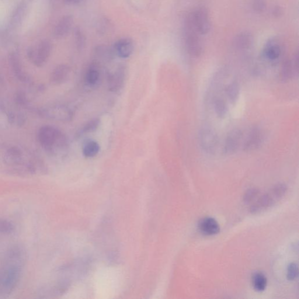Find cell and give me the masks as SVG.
<instances>
[{
  "label": "cell",
  "mask_w": 299,
  "mask_h": 299,
  "mask_svg": "<svg viewBox=\"0 0 299 299\" xmlns=\"http://www.w3.org/2000/svg\"><path fill=\"white\" fill-rule=\"evenodd\" d=\"M244 134L239 130H232L229 132L225 138L222 152L225 154H234L242 144Z\"/></svg>",
  "instance_id": "9c48e42d"
},
{
  "label": "cell",
  "mask_w": 299,
  "mask_h": 299,
  "mask_svg": "<svg viewBox=\"0 0 299 299\" xmlns=\"http://www.w3.org/2000/svg\"><path fill=\"white\" fill-rule=\"evenodd\" d=\"M100 146L95 140L88 139L82 144V151L83 155L86 158L95 157L99 154Z\"/></svg>",
  "instance_id": "44dd1931"
},
{
  "label": "cell",
  "mask_w": 299,
  "mask_h": 299,
  "mask_svg": "<svg viewBox=\"0 0 299 299\" xmlns=\"http://www.w3.org/2000/svg\"><path fill=\"white\" fill-rule=\"evenodd\" d=\"M40 114L46 119L62 122L71 120L73 112L68 107L64 106H52L42 108L40 110Z\"/></svg>",
  "instance_id": "277c9868"
},
{
  "label": "cell",
  "mask_w": 299,
  "mask_h": 299,
  "mask_svg": "<svg viewBox=\"0 0 299 299\" xmlns=\"http://www.w3.org/2000/svg\"><path fill=\"white\" fill-rule=\"evenodd\" d=\"M65 2H67L68 4H78V3L80 2L82 0H64Z\"/></svg>",
  "instance_id": "4dcf8cb0"
},
{
  "label": "cell",
  "mask_w": 299,
  "mask_h": 299,
  "mask_svg": "<svg viewBox=\"0 0 299 299\" xmlns=\"http://www.w3.org/2000/svg\"><path fill=\"white\" fill-rule=\"evenodd\" d=\"M264 138V134L262 128L257 126L252 127L243 138L242 150L246 152L254 150L260 147Z\"/></svg>",
  "instance_id": "ba28073f"
},
{
  "label": "cell",
  "mask_w": 299,
  "mask_h": 299,
  "mask_svg": "<svg viewBox=\"0 0 299 299\" xmlns=\"http://www.w3.org/2000/svg\"><path fill=\"white\" fill-rule=\"evenodd\" d=\"M253 8L257 12H262L266 8V0H254Z\"/></svg>",
  "instance_id": "f546056e"
},
{
  "label": "cell",
  "mask_w": 299,
  "mask_h": 299,
  "mask_svg": "<svg viewBox=\"0 0 299 299\" xmlns=\"http://www.w3.org/2000/svg\"><path fill=\"white\" fill-rule=\"evenodd\" d=\"M126 78V68L120 66L109 76L108 88L111 92H118L122 88Z\"/></svg>",
  "instance_id": "30bf717a"
},
{
  "label": "cell",
  "mask_w": 299,
  "mask_h": 299,
  "mask_svg": "<svg viewBox=\"0 0 299 299\" xmlns=\"http://www.w3.org/2000/svg\"><path fill=\"white\" fill-rule=\"evenodd\" d=\"M286 190V187L283 184H280L274 187L270 192L260 198L258 202L254 204L252 210L258 212L270 206L274 202L284 196Z\"/></svg>",
  "instance_id": "52a82bcc"
},
{
  "label": "cell",
  "mask_w": 299,
  "mask_h": 299,
  "mask_svg": "<svg viewBox=\"0 0 299 299\" xmlns=\"http://www.w3.org/2000/svg\"><path fill=\"white\" fill-rule=\"evenodd\" d=\"M200 144L204 151L213 154L218 147L219 140L216 133L210 128L204 127L199 134Z\"/></svg>",
  "instance_id": "8992f818"
},
{
  "label": "cell",
  "mask_w": 299,
  "mask_h": 299,
  "mask_svg": "<svg viewBox=\"0 0 299 299\" xmlns=\"http://www.w3.org/2000/svg\"><path fill=\"white\" fill-rule=\"evenodd\" d=\"M224 94L232 104L237 102L240 94V88L238 82L232 80L224 86Z\"/></svg>",
  "instance_id": "d6986e66"
},
{
  "label": "cell",
  "mask_w": 299,
  "mask_h": 299,
  "mask_svg": "<svg viewBox=\"0 0 299 299\" xmlns=\"http://www.w3.org/2000/svg\"><path fill=\"white\" fill-rule=\"evenodd\" d=\"M100 124V121L98 119L90 120L80 130L78 134L81 135L95 131L98 128Z\"/></svg>",
  "instance_id": "484cf974"
},
{
  "label": "cell",
  "mask_w": 299,
  "mask_h": 299,
  "mask_svg": "<svg viewBox=\"0 0 299 299\" xmlns=\"http://www.w3.org/2000/svg\"><path fill=\"white\" fill-rule=\"evenodd\" d=\"M52 50V44L50 41H42L38 45L36 50H34V56L33 60L34 64L38 67L44 66L50 57Z\"/></svg>",
  "instance_id": "8fae6325"
},
{
  "label": "cell",
  "mask_w": 299,
  "mask_h": 299,
  "mask_svg": "<svg viewBox=\"0 0 299 299\" xmlns=\"http://www.w3.org/2000/svg\"><path fill=\"white\" fill-rule=\"evenodd\" d=\"M198 228L202 234L206 236L217 234L220 230L218 222L210 217L202 218L198 224Z\"/></svg>",
  "instance_id": "4fadbf2b"
},
{
  "label": "cell",
  "mask_w": 299,
  "mask_h": 299,
  "mask_svg": "<svg viewBox=\"0 0 299 299\" xmlns=\"http://www.w3.org/2000/svg\"><path fill=\"white\" fill-rule=\"evenodd\" d=\"M281 52L280 44L272 40L268 43L264 48L263 56L268 61L276 62L280 57Z\"/></svg>",
  "instance_id": "2e32d148"
},
{
  "label": "cell",
  "mask_w": 299,
  "mask_h": 299,
  "mask_svg": "<svg viewBox=\"0 0 299 299\" xmlns=\"http://www.w3.org/2000/svg\"><path fill=\"white\" fill-rule=\"evenodd\" d=\"M134 50V42L130 38H124L114 44V51L118 56L126 58H130Z\"/></svg>",
  "instance_id": "7c38bea8"
},
{
  "label": "cell",
  "mask_w": 299,
  "mask_h": 299,
  "mask_svg": "<svg viewBox=\"0 0 299 299\" xmlns=\"http://www.w3.org/2000/svg\"><path fill=\"white\" fill-rule=\"evenodd\" d=\"M188 15L198 34L204 36L210 32L211 24L206 9L202 8H197Z\"/></svg>",
  "instance_id": "5b68a950"
},
{
  "label": "cell",
  "mask_w": 299,
  "mask_h": 299,
  "mask_svg": "<svg viewBox=\"0 0 299 299\" xmlns=\"http://www.w3.org/2000/svg\"><path fill=\"white\" fill-rule=\"evenodd\" d=\"M26 254L22 246L12 244L0 270V298L12 293L18 284L25 266Z\"/></svg>",
  "instance_id": "6da1fadb"
},
{
  "label": "cell",
  "mask_w": 299,
  "mask_h": 299,
  "mask_svg": "<svg viewBox=\"0 0 299 299\" xmlns=\"http://www.w3.org/2000/svg\"><path fill=\"white\" fill-rule=\"evenodd\" d=\"M298 266L297 264L291 263L288 268L287 278L290 280H296L298 277Z\"/></svg>",
  "instance_id": "f1b7e54d"
},
{
  "label": "cell",
  "mask_w": 299,
  "mask_h": 299,
  "mask_svg": "<svg viewBox=\"0 0 299 299\" xmlns=\"http://www.w3.org/2000/svg\"><path fill=\"white\" fill-rule=\"evenodd\" d=\"M8 158H10V163L12 164H19L20 158H22V152L16 148H12L8 150Z\"/></svg>",
  "instance_id": "83f0119b"
},
{
  "label": "cell",
  "mask_w": 299,
  "mask_h": 299,
  "mask_svg": "<svg viewBox=\"0 0 299 299\" xmlns=\"http://www.w3.org/2000/svg\"><path fill=\"white\" fill-rule=\"evenodd\" d=\"M9 61L13 72H14L17 78H18L20 81L26 82L27 78L25 73L22 71V66L20 64L18 55L15 53L10 54L9 56Z\"/></svg>",
  "instance_id": "ffe728a7"
},
{
  "label": "cell",
  "mask_w": 299,
  "mask_h": 299,
  "mask_svg": "<svg viewBox=\"0 0 299 299\" xmlns=\"http://www.w3.org/2000/svg\"><path fill=\"white\" fill-rule=\"evenodd\" d=\"M236 44L240 48H248L252 44V36L248 34H240L236 40Z\"/></svg>",
  "instance_id": "d4e9b609"
},
{
  "label": "cell",
  "mask_w": 299,
  "mask_h": 299,
  "mask_svg": "<svg viewBox=\"0 0 299 299\" xmlns=\"http://www.w3.org/2000/svg\"><path fill=\"white\" fill-rule=\"evenodd\" d=\"M252 283L254 288L257 292L266 290L267 286V278L262 272H256L253 274Z\"/></svg>",
  "instance_id": "603a6c76"
},
{
  "label": "cell",
  "mask_w": 299,
  "mask_h": 299,
  "mask_svg": "<svg viewBox=\"0 0 299 299\" xmlns=\"http://www.w3.org/2000/svg\"><path fill=\"white\" fill-rule=\"evenodd\" d=\"M214 112L219 118H224L228 112V106L226 100L220 96H214L212 99Z\"/></svg>",
  "instance_id": "7402d4cb"
},
{
  "label": "cell",
  "mask_w": 299,
  "mask_h": 299,
  "mask_svg": "<svg viewBox=\"0 0 299 299\" xmlns=\"http://www.w3.org/2000/svg\"><path fill=\"white\" fill-rule=\"evenodd\" d=\"M74 40L78 50H82L85 48L86 39L82 31L79 28H76L74 30Z\"/></svg>",
  "instance_id": "cb8c5ba5"
},
{
  "label": "cell",
  "mask_w": 299,
  "mask_h": 299,
  "mask_svg": "<svg viewBox=\"0 0 299 299\" xmlns=\"http://www.w3.org/2000/svg\"><path fill=\"white\" fill-rule=\"evenodd\" d=\"M100 72L97 62H92L86 70L85 74V82L90 86H95L100 81Z\"/></svg>",
  "instance_id": "e0dca14e"
},
{
  "label": "cell",
  "mask_w": 299,
  "mask_h": 299,
  "mask_svg": "<svg viewBox=\"0 0 299 299\" xmlns=\"http://www.w3.org/2000/svg\"><path fill=\"white\" fill-rule=\"evenodd\" d=\"M114 50L105 46H100L96 48V54L104 60H109L112 57Z\"/></svg>",
  "instance_id": "4316f807"
},
{
  "label": "cell",
  "mask_w": 299,
  "mask_h": 299,
  "mask_svg": "<svg viewBox=\"0 0 299 299\" xmlns=\"http://www.w3.org/2000/svg\"><path fill=\"white\" fill-rule=\"evenodd\" d=\"M74 19L72 16H65L60 19L56 26L54 30V36L60 39L68 36L72 28Z\"/></svg>",
  "instance_id": "5bb4252c"
},
{
  "label": "cell",
  "mask_w": 299,
  "mask_h": 299,
  "mask_svg": "<svg viewBox=\"0 0 299 299\" xmlns=\"http://www.w3.org/2000/svg\"><path fill=\"white\" fill-rule=\"evenodd\" d=\"M185 42L188 52L192 56L199 57L202 54V42L200 39V34L194 29L189 15L186 20Z\"/></svg>",
  "instance_id": "3957f363"
},
{
  "label": "cell",
  "mask_w": 299,
  "mask_h": 299,
  "mask_svg": "<svg viewBox=\"0 0 299 299\" xmlns=\"http://www.w3.org/2000/svg\"><path fill=\"white\" fill-rule=\"evenodd\" d=\"M70 74V68L66 64L56 67L50 75V82L54 85H60L68 81Z\"/></svg>",
  "instance_id": "9a60e30c"
},
{
  "label": "cell",
  "mask_w": 299,
  "mask_h": 299,
  "mask_svg": "<svg viewBox=\"0 0 299 299\" xmlns=\"http://www.w3.org/2000/svg\"><path fill=\"white\" fill-rule=\"evenodd\" d=\"M38 139L46 150L54 154L64 150L68 147L66 136L58 128L50 126L40 128L38 133Z\"/></svg>",
  "instance_id": "7a4b0ae2"
},
{
  "label": "cell",
  "mask_w": 299,
  "mask_h": 299,
  "mask_svg": "<svg viewBox=\"0 0 299 299\" xmlns=\"http://www.w3.org/2000/svg\"><path fill=\"white\" fill-rule=\"evenodd\" d=\"M298 56L294 58V60H287L284 62L281 72V78L284 80H288L294 77L295 73L298 72Z\"/></svg>",
  "instance_id": "ac0fdd59"
}]
</instances>
